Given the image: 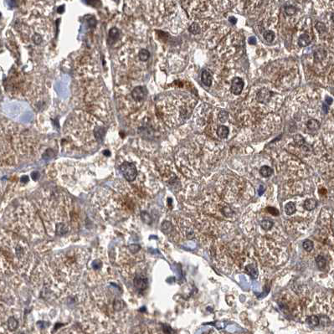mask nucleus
<instances>
[{"label":"nucleus","mask_w":334,"mask_h":334,"mask_svg":"<svg viewBox=\"0 0 334 334\" xmlns=\"http://www.w3.org/2000/svg\"><path fill=\"white\" fill-rule=\"evenodd\" d=\"M104 136V122L78 110L69 116L64 125L63 147L78 152H91L99 148Z\"/></svg>","instance_id":"obj_1"},{"label":"nucleus","mask_w":334,"mask_h":334,"mask_svg":"<svg viewBox=\"0 0 334 334\" xmlns=\"http://www.w3.org/2000/svg\"><path fill=\"white\" fill-rule=\"evenodd\" d=\"M38 143L29 130L0 120V166L15 165L19 157L35 154Z\"/></svg>","instance_id":"obj_2"},{"label":"nucleus","mask_w":334,"mask_h":334,"mask_svg":"<svg viewBox=\"0 0 334 334\" xmlns=\"http://www.w3.org/2000/svg\"><path fill=\"white\" fill-rule=\"evenodd\" d=\"M74 102L79 110L92 115L102 122L110 117V100L105 86L98 78L78 79L74 90Z\"/></svg>","instance_id":"obj_3"},{"label":"nucleus","mask_w":334,"mask_h":334,"mask_svg":"<svg viewBox=\"0 0 334 334\" xmlns=\"http://www.w3.org/2000/svg\"><path fill=\"white\" fill-rule=\"evenodd\" d=\"M71 203L63 193L46 192L40 202L41 214L48 232L65 235L69 231L71 224Z\"/></svg>","instance_id":"obj_4"},{"label":"nucleus","mask_w":334,"mask_h":334,"mask_svg":"<svg viewBox=\"0 0 334 334\" xmlns=\"http://www.w3.org/2000/svg\"><path fill=\"white\" fill-rule=\"evenodd\" d=\"M15 29L25 44L37 47L49 43L54 34L52 23L41 15L34 14L17 21Z\"/></svg>","instance_id":"obj_5"},{"label":"nucleus","mask_w":334,"mask_h":334,"mask_svg":"<svg viewBox=\"0 0 334 334\" xmlns=\"http://www.w3.org/2000/svg\"><path fill=\"white\" fill-rule=\"evenodd\" d=\"M87 260L86 253L81 249H73L57 255L55 259V267L67 283L81 273Z\"/></svg>","instance_id":"obj_6"},{"label":"nucleus","mask_w":334,"mask_h":334,"mask_svg":"<svg viewBox=\"0 0 334 334\" xmlns=\"http://www.w3.org/2000/svg\"><path fill=\"white\" fill-rule=\"evenodd\" d=\"M71 69L77 75L78 79L98 78L100 72L99 55L93 49L79 50L71 58Z\"/></svg>","instance_id":"obj_7"},{"label":"nucleus","mask_w":334,"mask_h":334,"mask_svg":"<svg viewBox=\"0 0 334 334\" xmlns=\"http://www.w3.org/2000/svg\"><path fill=\"white\" fill-rule=\"evenodd\" d=\"M55 172L59 181L64 186L70 188L80 185L83 177H86L85 168L79 163L63 161L55 164Z\"/></svg>","instance_id":"obj_8"},{"label":"nucleus","mask_w":334,"mask_h":334,"mask_svg":"<svg viewBox=\"0 0 334 334\" xmlns=\"http://www.w3.org/2000/svg\"><path fill=\"white\" fill-rule=\"evenodd\" d=\"M260 250L262 260L269 265H277L282 261L284 253L281 247H278L275 242L270 243L267 240L260 242Z\"/></svg>","instance_id":"obj_9"},{"label":"nucleus","mask_w":334,"mask_h":334,"mask_svg":"<svg viewBox=\"0 0 334 334\" xmlns=\"http://www.w3.org/2000/svg\"><path fill=\"white\" fill-rule=\"evenodd\" d=\"M119 171L121 172L124 179L127 181L132 183L137 179L138 176V169L137 163H135L134 160L131 159V158L125 155L124 158H122L119 161Z\"/></svg>","instance_id":"obj_10"},{"label":"nucleus","mask_w":334,"mask_h":334,"mask_svg":"<svg viewBox=\"0 0 334 334\" xmlns=\"http://www.w3.org/2000/svg\"><path fill=\"white\" fill-rule=\"evenodd\" d=\"M26 4L30 14L34 15H47L52 11L54 2L51 1H26L23 2Z\"/></svg>","instance_id":"obj_11"},{"label":"nucleus","mask_w":334,"mask_h":334,"mask_svg":"<svg viewBox=\"0 0 334 334\" xmlns=\"http://www.w3.org/2000/svg\"><path fill=\"white\" fill-rule=\"evenodd\" d=\"M147 95V90L145 86H136L131 92L132 99L134 102H140L143 101Z\"/></svg>","instance_id":"obj_12"},{"label":"nucleus","mask_w":334,"mask_h":334,"mask_svg":"<svg viewBox=\"0 0 334 334\" xmlns=\"http://www.w3.org/2000/svg\"><path fill=\"white\" fill-rule=\"evenodd\" d=\"M244 83V81L240 77H235L231 82V92L234 95H240L243 90Z\"/></svg>","instance_id":"obj_13"},{"label":"nucleus","mask_w":334,"mask_h":334,"mask_svg":"<svg viewBox=\"0 0 334 334\" xmlns=\"http://www.w3.org/2000/svg\"><path fill=\"white\" fill-rule=\"evenodd\" d=\"M133 285L137 290L143 291L147 286V278L144 275H137L133 279Z\"/></svg>","instance_id":"obj_14"},{"label":"nucleus","mask_w":334,"mask_h":334,"mask_svg":"<svg viewBox=\"0 0 334 334\" xmlns=\"http://www.w3.org/2000/svg\"><path fill=\"white\" fill-rule=\"evenodd\" d=\"M271 96H272V92L268 89L263 88L257 93L256 99L258 102H261V103H267L270 100Z\"/></svg>","instance_id":"obj_15"},{"label":"nucleus","mask_w":334,"mask_h":334,"mask_svg":"<svg viewBox=\"0 0 334 334\" xmlns=\"http://www.w3.org/2000/svg\"><path fill=\"white\" fill-rule=\"evenodd\" d=\"M201 80H202V82H203V84H204V86L209 87V86L212 85V75H211V73L209 71L206 70V69H204V70L202 71Z\"/></svg>","instance_id":"obj_16"},{"label":"nucleus","mask_w":334,"mask_h":334,"mask_svg":"<svg viewBox=\"0 0 334 334\" xmlns=\"http://www.w3.org/2000/svg\"><path fill=\"white\" fill-rule=\"evenodd\" d=\"M318 206V201L315 200V199H307L304 201L303 203V208L306 209V211H312L315 208H317Z\"/></svg>","instance_id":"obj_17"},{"label":"nucleus","mask_w":334,"mask_h":334,"mask_svg":"<svg viewBox=\"0 0 334 334\" xmlns=\"http://www.w3.org/2000/svg\"><path fill=\"white\" fill-rule=\"evenodd\" d=\"M285 213L286 215H292L294 213L297 211V207H296V203L290 201L285 205Z\"/></svg>","instance_id":"obj_18"},{"label":"nucleus","mask_w":334,"mask_h":334,"mask_svg":"<svg viewBox=\"0 0 334 334\" xmlns=\"http://www.w3.org/2000/svg\"><path fill=\"white\" fill-rule=\"evenodd\" d=\"M217 135L220 137V138H226L229 135V128L226 126L220 125L217 128Z\"/></svg>","instance_id":"obj_19"},{"label":"nucleus","mask_w":334,"mask_h":334,"mask_svg":"<svg viewBox=\"0 0 334 334\" xmlns=\"http://www.w3.org/2000/svg\"><path fill=\"white\" fill-rule=\"evenodd\" d=\"M310 43H311V39L308 34H302L298 39V45L301 47H306L310 45Z\"/></svg>","instance_id":"obj_20"},{"label":"nucleus","mask_w":334,"mask_h":334,"mask_svg":"<svg viewBox=\"0 0 334 334\" xmlns=\"http://www.w3.org/2000/svg\"><path fill=\"white\" fill-rule=\"evenodd\" d=\"M137 55H138V58L139 60H140V61H143V62L148 61L149 58H150V53H149V51L146 49H140V50L138 51V53H137Z\"/></svg>","instance_id":"obj_21"},{"label":"nucleus","mask_w":334,"mask_h":334,"mask_svg":"<svg viewBox=\"0 0 334 334\" xmlns=\"http://www.w3.org/2000/svg\"><path fill=\"white\" fill-rule=\"evenodd\" d=\"M327 52L325 49H318L315 53H314V59L316 60V61H322L324 58L326 57Z\"/></svg>","instance_id":"obj_22"},{"label":"nucleus","mask_w":334,"mask_h":334,"mask_svg":"<svg viewBox=\"0 0 334 334\" xmlns=\"http://www.w3.org/2000/svg\"><path fill=\"white\" fill-rule=\"evenodd\" d=\"M260 173L262 177L267 178V177H270L273 173V169L270 167H268V166H263L260 169Z\"/></svg>","instance_id":"obj_23"},{"label":"nucleus","mask_w":334,"mask_h":334,"mask_svg":"<svg viewBox=\"0 0 334 334\" xmlns=\"http://www.w3.org/2000/svg\"><path fill=\"white\" fill-rule=\"evenodd\" d=\"M316 262H317V265H318V268L319 269H324L327 266V260L325 257L320 255L316 258Z\"/></svg>","instance_id":"obj_24"},{"label":"nucleus","mask_w":334,"mask_h":334,"mask_svg":"<svg viewBox=\"0 0 334 334\" xmlns=\"http://www.w3.org/2000/svg\"><path fill=\"white\" fill-rule=\"evenodd\" d=\"M18 326H19V322H18V321H17L15 318H13V317H11V318H8V327L9 330L10 331L16 330Z\"/></svg>","instance_id":"obj_25"},{"label":"nucleus","mask_w":334,"mask_h":334,"mask_svg":"<svg viewBox=\"0 0 334 334\" xmlns=\"http://www.w3.org/2000/svg\"><path fill=\"white\" fill-rule=\"evenodd\" d=\"M306 126L309 128L310 130H318L320 126V123L314 119H310L309 121L306 123Z\"/></svg>","instance_id":"obj_26"},{"label":"nucleus","mask_w":334,"mask_h":334,"mask_svg":"<svg viewBox=\"0 0 334 334\" xmlns=\"http://www.w3.org/2000/svg\"><path fill=\"white\" fill-rule=\"evenodd\" d=\"M306 322H307V323H308L309 325H311V326H318V324H319V322H320V321H319V318H318V316H316V315H312V316H309V317L307 318Z\"/></svg>","instance_id":"obj_27"},{"label":"nucleus","mask_w":334,"mask_h":334,"mask_svg":"<svg viewBox=\"0 0 334 334\" xmlns=\"http://www.w3.org/2000/svg\"><path fill=\"white\" fill-rule=\"evenodd\" d=\"M274 226V223L270 220H264L261 221V227L265 230H270Z\"/></svg>","instance_id":"obj_28"},{"label":"nucleus","mask_w":334,"mask_h":334,"mask_svg":"<svg viewBox=\"0 0 334 334\" xmlns=\"http://www.w3.org/2000/svg\"><path fill=\"white\" fill-rule=\"evenodd\" d=\"M263 37L265 40L268 41V42H272L275 39V33L271 30H266L265 31V33L263 34Z\"/></svg>","instance_id":"obj_29"},{"label":"nucleus","mask_w":334,"mask_h":334,"mask_svg":"<svg viewBox=\"0 0 334 334\" xmlns=\"http://www.w3.org/2000/svg\"><path fill=\"white\" fill-rule=\"evenodd\" d=\"M302 247H303V249H304L305 250L310 252V251L312 250V249H313L314 247L313 242H312V241H310V240H306V241H304V242H303V244H302Z\"/></svg>","instance_id":"obj_30"},{"label":"nucleus","mask_w":334,"mask_h":334,"mask_svg":"<svg viewBox=\"0 0 334 334\" xmlns=\"http://www.w3.org/2000/svg\"><path fill=\"white\" fill-rule=\"evenodd\" d=\"M188 30H189V32L192 33L193 34H200V25H198L197 23H194V24H192V25L189 26V28H188Z\"/></svg>","instance_id":"obj_31"},{"label":"nucleus","mask_w":334,"mask_h":334,"mask_svg":"<svg viewBox=\"0 0 334 334\" xmlns=\"http://www.w3.org/2000/svg\"><path fill=\"white\" fill-rule=\"evenodd\" d=\"M285 13L287 15H289V16H292V15H294L297 13V8L295 6H292V5L285 6Z\"/></svg>","instance_id":"obj_32"},{"label":"nucleus","mask_w":334,"mask_h":334,"mask_svg":"<svg viewBox=\"0 0 334 334\" xmlns=\"http://www.w3.org/2000/svg\"><path fill=\"white\" fill-rule=\"evenodd\" d=\"M112 306H113V309L118 311V310L122 309L124 307V303H123L122 300L116 299L114 302H113V304H112Z\"/></svg>","instance_id":"obj_33"},{"label":"nucleus","mask_w":334,"mask_h":334,"mask_svg":"<svg viewBox=\"0 0 334 334\" xmlns=\"http://www.w3.org/2000/svg\"><path fill=\"white\" fill-rule=\"evenodd\" d=\"M294 141L297 143L298 145H300V146H302V147L304 145V144H306L305 140H304V138H303V137H302L301 135H297V136H295V137H294Z\"/></svg>","instance_id":"obj_34"},{"label":"nucleus","mask_w":334,"mask_h":334,"mask_svg":"<svg viewBox=\"0 0 334 334\" xmlns=\"http://www.w3.org/2000/svg\"><path fill=\"white\" fill-rule=\"evenodd\" d=\"M316 29L319 33H323L326 31V26L322 22H318L316 24Z\"/></svg>","instance_id":"obj_35"},{"label":"nucleus","mask_w":334,"mask_h":334,"mask_svg":"<svg viewBox=\"0 0 334 334\" xmlns=\"http://www.w3.org/2000/svg\"><path fill=\"white\" fill-rule=\"evenodd\" d=\"M228 119V113L224 111H220V114H219V120L221 122H225Z\"/></svg>","instance_id":"obj_36"},{"label":"nucleus","mask_w":334,"mask_h":334,"mask_svg":"<svg viewBox=\"0 0 334 334\" xmlns=\"http://www.w3.org/2000/svg\"><path fill=\"white\" fill-rule=\"evenodd\" d=\"M141 217H142L143 221H145L146 223H150L151 222V217H150V215L147 212L141 213Z\"/></svg>","instance_id":"obj_37"},{"label":"nucleus","mask_w":334,"mask_h":334,"mask_svg":"<svg viewBox=\"0 0 334 334\" xmlns=\"http://www.w3.org/2000/svg\"><path fill=\"white\" fill-rule=\"evenodd\" d=\"M267 211L270 213V214H271L272 215L274 216H277L278 214H279V211L277 210L276 208H271V207H269V208H267Z\"/></svg>","instance_id":"obj_38"},{"label":"nucleus","mask_w":334,"mask_h":334,"mask_svg":"<svg viewBox=\"0 0 334 334\" xmlns=\"http://www.w3.org/2000/svg\"><path fill=\"white\" fill-rule=\"evenodd\" d=\"M248 42L250 45H256V37H250L248 40Z\"/></svg>","instance_id":"obj_39"},{"label":"nucleus","mask_w":334,"mask_h":334,"mask_svg":"<svg viewBox=\"0 0 334 334\" xmlns=\"http://www.w3.org/2000/svg\"><path fill=\"white\" fill-rule=\"evenodd\" d=\"M229 21H230V22L232 23L233 25H234V24H235V23H236V19H235V18H234V17H230V18H229Z\"/></svg>","instance_id":"obj_40"},{"label":"nucleus","mask_w":334,"mask_h":334,"mask_svg":"<svg viewBox=\"0 0 334 334\" xmlns=\"http://www.w3.org/2000/svg\"><path fill=\"white\" fill-rule=\"evenodd\" d=\"M203 334H215V333L214 331H209V332H205Z\"/></svg>","instance_id":"obj_41"},{"label":"nucleus","mask_w":334,"mask_h":334,"mask_svg":"<svg viewBox=\"0 0 334 334\" xmlns=\"http://www.w3.org/2000/svg\"><path fill=\"white\" fill-rule=\"evenodd\" d=\"M21 334H22V333H21Z\"/></svg>","instance_id":"obj_42"}]
</instances>
